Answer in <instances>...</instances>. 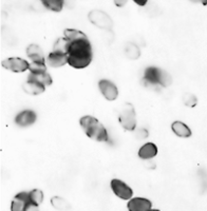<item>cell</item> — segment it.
<instances>
[{
    "label": "cell",
    "mask_w": 207,
    "mask_h": 211,
    "mask_svg": "<svg viewBox=\"0 0 207 211\" xmlns=\"http://www.w3.org/2000/svg\"><path fill=\"white\" fill-rule=\"evenodd\" d=\"M64 36L69 40L68 65L78 70L90 65L93 58V50L88 36L76 29H66Z\"/></svg>",
    "instance_id": "obj_1"
},
{
    "label": "cell",
    "mask_w": 207,
    "mask_h": 211,
    "mask_svg": "<svg viewBox=\"0 0 207 211\" xmlns=\"http://www.w3.org/2000/svg\"><path fill=\"white\" fill-rule=\"evenodd\" d=\"M79 125L82 131L89 138L97 143H106L109 139L107 129L101 121L94 116L85 115L79 119Z\"/></svg>",
    "instance_id": "obj_2"
},
{
    "label": "cell",
    "mask_w": 207,
    "mask_h": 211,
    "mask_svg": "<svg viewBox=\"0 0 207 211\" xmlns=\"http://www.w3.org/2000/svg\"><path fill=\"white\" fill-rule=\"evenodd\" d=\"M117 117L121 126L127 131H133L136 128V114L131 104H124L117 111Z\"/></svg>",
    "instance_id": "obj_3"
},
{
    "label": "cell",
    "mask_w": 207,
    "mask_h": 211,
    "mask_svg": "<svg viewBox=\"0 0 207 211\" xmlns=\"http://www.w3.org/2000/svg\"><path fill=\"white\" fill-rule=\"evenodd\" d=\"M88 19L96 28L105 31H111L114 26L113 20L106 12L101 10H92L88 14Z\"/></svg>",
    "instance_id": "obj_4"
},
{
    "label": "cell",
    "mask_w": 207,
    "mask_h": 211,
    "mask_svg": "<svg viewBox=\"0 0 207 211\" xmlns=\"http://www.w3.org/2000/svg\"><path fill=\"white\" fill-rule=\"evenodd\" d=\"M111 189L113 193L117 196L118 198L124 201H129L133 196V190L130 186H128L125 181L118 178H113L111 181Z\"/></svg>",
    "instance_id": "obj_5"
},
{
    "label": "cell",
    "mask_w": 207,
    "mask_h": 211,
    "mask_svg": "<svg viewBox=\"0 0 207 211\" xmlns=\"http://www.w3.org/2000/svg\"><path fill=\"white\" fill-rule=\"evenodd\" d=\"M1 65L5 70L10 71V72L22 73L25 72L26 70H29L30 62H28L25 59L20 57H11L8 58V59H4Z\"/></svg>",
    "instance_id": "obj_6"
},
{
    "label": "cell",
    "mask_w": 207,
    "mask_h": 211,
    "mask_svg": "<svg viewBox=\"0 0 207 211\" xmlns=\"http://www.w3.org/2000/svg\"><path fill=\"white\" fill-rule=\"evenodd\" d=\"M98 88L103 96L109 101H113L118 96V90L116 85L109 79H101L98 82Z\"/></svg>",
    "instance_id": "obj_7"
},
{
    "label": "cell",
    "mask_w": 207,
    "mask_h": 211,
    "mask_svg": "<svg viewBox=\"0 0 207 211\" xmlns=\"http://www.w3.org/2000/svg\"><path fill=\"white\" fill-rule=\"evenodd\" d=\"M161 72H162V70L155 67H149L146 69L143 77V81L145 82L146 87L153 88L157 87V85H160Z\"/></svg>",
    "instance_id": "obj_8"
},
{
    "label": "cell",
    "mask_w": 207,
    "mask_h": 211,
    "mask_svg": "<svg viewBox=\"0 0 207 211\" xmlns=\"http://www.w3.org/2000/svg\"><path fill=\"white\" fill-rule=\"evenodd\" d=\"M36 119H37V115L32 110H23V111L19 112L15 117V124L19 127H30L35 124Z\"/></svg>",
    "instance_id": "obj_9"
},
{
    "label": "cell",
    "mask_w": 207,
    "mask_h": 211,
    "mask_svg": "<svg viewBox=\"0 0 207 211\" xmlns=\"http://www.w3.org/2000/svg\"><path fill=\"white\" fill-rule=\"evenodd\" d=\"M30 203V193L25 191L19 192L14 196L11 203V211H25L26 206Z\"/></svg>",
    "instance_id": "obj_10"
},
{
    "label": "cell",
    "mask_w": 207,
    "mask_h": 211,
    "mask_svg": "<svg viewBox=\"0 0 207 211\" xmlns=\"http://www.w3.org/2000/svg\"><path fill=\"white\" fill-rule=\"evenodd\" d=\"M127 207L129 211H149L152 203L145 197H132L128 201Z\"/></svg>",
    "instance_id": "obj_11"
},
{
    "label": "cell",
    "mask_w": 207,
    "mask_h": 211,
    "mask_svg": "<svg viewBox=\"0 0 207 211\" xmlns=\"http://www.w3.org/2000/svg\"><path fill=\"white\" fill-rule=\"evenodd\" d=\"M47 63L52 68H60L68 65V54L52 51L48 55Z\"/></svg>",
    "instance_id": "obj_12"
},
{
    "label": "cell",
    "mask_w": 207,
    "mask_h": 211,
    "mask_svg": "<svg viewBox=\"0 0 207 211\" xmlns=\"http://www.w3.org/2000/svg\"><path fill=\"white\" fill-rule=\"evenodd\" d=\"M157 154V145L153 143H146L140 148L137 155L138 157L144 159V161H149V159H152L153 157H155Z\"/></svg>",
    "instance_id": "obj_13"
},
{
    "label": "cell",
    "mask_w": 207,
    "mask_h": 211,
    "mask_svg": "<svg viewBox=\"0 0 207 211\" xmlns=\"http://www.w3.org/2000/svg\"><path fill=\"white\" fill-rule=\"evenodd\" d=\"M22 90L29 95H40L45 91V87L32 79H28L22 85Z\"/></svg>",
    "instance_id": "obj_14"
},
{
    "label": "cell",
    "mask_w": 207,
    "mask_h": 211,
    "mask_svg": "<svg viewBox=\"0 0 207 211\" xmlns=\"http://www.w3.org/2000/svg\"><path fill=\"white\" fill-rule=\"evenodd\" d=\"M26 55L31 61H40V62H47L45 58V54L41 48L38 45H30L26 48Z\"/></svg>",
    "instance_id": "obj_15"
},
{
    "label": "cell",
    "mask_w": 207,
    "mask_h": 211,
    "mask_svg": "<svg viewBox=\"0 0 207 211\" xmlns=\"http://www.w3.org/2000/svg\"><path fill=\"white\" fill-rule=\"evenodd\" d=\"M171 130L173 131L175 135L179 137H183V138H188L191 136V130L183 121H173L171 125Z\"/></svg>",
    "instance_id": "obj_16"
},
{
    "label": "cell",
    "mask_w": 207,
    "mask_h": 211,
    "mask_svg": "<svg viewBox=\"0 0 207 211\" xmlns=\"http://www.w3.org/2000/svg\"><path fill=\"white\" fill-rule=\"evenodd\" d=\"M28 79L35 80V81L39 82L40 85H45V88L49 87V85H52V82H53L52 77H51V75L49 74L48 72L36 73V74H33V73H30V75H29Z\"/></svg>",
    "instance_id": "obj_17"
},
{
    "label": "cell",
    "mask_w": 207,
    "mask_h": 211,
    "mask_svg": "<svg viewBox=\"0 0 207 211\" xmlns=\"http://www.w3.org/2000/svg\"><path fill=\"white\" fill-rule=\"evenodd\" d=\"M41 4L49 11L59 13L65 6L64 0H40Z\"/></svg>",
    "instance_id": "obj_18"
},
{
    "label": "cell",
    "mask_w": 207,
    "mask_h": 211,
    "mask_svg": "<svg viewBox=\"0 0 207 211\" xmlns=\"http://www.w3.org/2000/svg\"><path fill=\"white\" fill-rule=\"evenodd\" d=\"M51 204L55 209L59 211H67L71 208V205L66 198L60 197V196H53L51 198Z\"/></svg>",
    "instance_id": "obj_19"
},
{
    "label": "cell",
    "mask_w": 207,
    "mask_h": 211,
    "mask_svg": "<svg viewBox=\"0 0 207 211\" xmlns=\"http://www.w3.org/2000/svg\"><path fill=\"white\" fill-rule=\"evenodd\" d=\"M68 46H69V40L64 36V37L58 38L57 40L55 41L52 51H56V52L68 54Z\"/></svg>",
    "instance_id": "obj_20"
},
{
    "label": "cell",
    "mask_w": 207,
    "mask_h": 211,
    "mask_svg": "<svg viewBox=\"0 0 207 211\" xmlns=\"http://www.w3.org/2000/svg\"><path fill=\"white\" fill-rule=\"evenodd\" d=\"M47 62H40V61H31L29 65L30 73L36 74V73L47 72Z\"/></svg>",
    "instance_id": "obj_21"
},
{
    "label": "cell",
    "mask_w": 207,
    "mask_h": 211,
    "mask_svg": "<svg viewBox=\"0 0 207 211\" xmlns=\"http://www.w3.org/2000/svg\"><path fill=\"white\" fill-rule=\"evenodd\" d=\"M29 193H30L31 203L39 206L40 204L43 202V192L40 189H33V190H31Z\"/></svg>",
    "instance_id": "obj_22"
},
{
    "label": "cell",
    "mask_w": 207,
    "mask_h": 211,
    "mask_svg": "<svg viewBox=\"0 0 207 211\" xmlns=\"http://www.w3.org/2000/svg\"><path fill=\"white\" fill-rule=\"evenodd\" d=\"M126 54L129 58L131 59H136V58L140 56V51H138V48L134 45H129V46H127L126 49Z\"/></svg>",
    "instance_id": "obj_23"
},
{
    "label": "cell",
    "mask_w": 207,
    "mask_h": 211,
    "mask_svg": "<svg viewBox=\"0 0 207 211\" xmlns=\"http://www.w3.org/2000/svg\"><path fill=\"white\" fill-rule=\"evenodd\" d=\"M183 100H184V104L187 107H194L197 105V98L191 94H186Z\"/></svg>",
    "instance_id": "obj_24"
},
{
    "label": "cell",
    "mask_w": 207,
    "mask_h": 211,
    "mask_svg": "<svg viewBox=\"0 0 207 211\" xmlns=\"http://www.w3.org/2000/svg\"><path fill=\"white\" fill-rule=\"evenodd\" d=\"M25 211H39V206L35 205L33 203H30L25 208Z\"/></svg>",
    "instance_id": "obj_25"
},
{
    "label": "cell",
    "mask_w": 207,
    "mask_h": 211,
    "mask_svg": "<svg viewBox=\"0 0 207 211\" xmlns=\"http://www.w3.org/2000/svg\"><path fill=\"white\" fill-rule=\"evenodd\" d=\"M113 1H114V4L117 8H123V6H125L127 4L128 0H113Z\"/></svg>",
    "instance_id": "obj_26"
},
{
    "label": "cell",
    "mask_w": 207,
    "mask_h": 211,
    "mask_svg": "<svg viewBox=\"0 0 207 211\" xmlns=\"http://www.w3.org/2000/svg\"><path fill=\"white\" fill-rule=\"evenodd\" d=\"M133 1H134V3L137 4L138 6H144L147 4L148 0H133Z\"/></svg>",
    "instance_id": "obj_27"
},
{
    "label": "cell",
    "mask_w": 207,
    "mask_h": 211,
    "mask_svg": "<svg viewBox=\"0 0 207 211\" xmlns=\"http://www.w3.org/2000/svg\"><path fill=\"white\" fill-rule=\"evenodd\" d=\"M74 2H75V0H64L65 5L69 6V8H72L73 4H74Z\"/></svg>",
    "instance_id": "obj_28"
},
{
    "label": "cell",
    "mask_w": 207,
    "mask_h": 211,
    "mask_svg": "<svg viewBox=\"0 0 207 211\" xmlns=\"http://www.w3.org/2000/svg\"><path fill=\"white\" fill-rule=\"evenodd\" d=\"M201 2L204 4V5H207V0H201Z\"/></svg>",
    "instance_id": "obj_29"
},
{
    "label": "cell",
    "mask_w": 207,
    "mask_h": 211,
    "mask_svg": "<svg viewBox=\"0 0 207 211\" xmlns=\"http://www.w3.org/2000/svg\"><path fill=\"white\" fill-rule=\"evenodd\" d=\"M191 2H194V3H198V2H201V0H190Z\"/></svg>",
    "instance_id": "obj_30"
},
{
    "label": "cell",
    "mask_w": 207,
    "mask_h": 211,
    "mask_svg": "<svg viewBox=\"0 0 207 211\" xmlns=\"http://www.w3.org/2000/svg\"><path fill=\"white\" fill-rule=\"evenodd\" d=\"M149 211H160V210H157V209H150Z\"/></svg>",
    "instance_id": "obj_31"
}]
</instances>
